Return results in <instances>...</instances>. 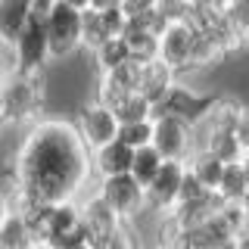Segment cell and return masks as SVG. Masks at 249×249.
I'll return each instance as SVG.
<instances>
[{
    "label": "cell",
    "instance_id": "277c9868",
    "mask_svg": "<svg viewBox=\"0 0 249 249\" xmlns=\"http://www.w3.org/2000/svg\"><path fill=\"white\" fill-rule=\"evenodd\" d=\"M47 44H50V59H66L81 47V13L66 3H53L44 19Z\"/></svg>",
    "mask_w": 249,
    "mask_h": 249
},
{
    "label": "cell",
    "instance_id": "9c48e42d",
    "mask_svg": "<svg viewBox=\"0 0 249 249\" xmlns=\"http://www.w3.org/2000/svg\"><path fill=\"white\" fill-rule=\"evenodd\" d=\"M184 162H162V168L156 171V178L143 187L146 193V209L165 215L178 206V193H181V181H184Z\"/></svg>",
    "mask_w": 249,
    "mask_h": 249
},
{
    "label": "cell",
    "instance_id": "8fae6325",
    "mask_svg": "<svg viewBox=\"0 0 249 249\" xmlns=\"http://www.w3.org/2000/svg\"><path fill=\"white\" fill-rule=\"evenodd\" d=\"M78 212H81V224H84V233H88V243L90 246H97L100 240H106L109 233H115L124 224L122 218L97 196V193L78 202Z\"/></svg>",
    "mask_w": 249,
    "mask_h": 249
},
{
    "label": "cell",
    "instance_id": "ba28073f",
    "mask_svg": "<svg viewBox=\"0 0 249 249\" xmlns=\"http://www.w3.org/2000/svg\"><path fill=\"white\" fill-rule=\"evenodd\" d=\"M193 37H196L193 22H168L159 31V56L156 59L165 62L175 75L187 72L193 59Z\"/></svg>",
    "mask_w": 249,
    "mask_h": 249
},
{
    "label": "cell",
    "instance_id": "836d02e7",
    "mask_svg": "<svg viewBox=\"0 0 249 249\" xmlns=\"http://www.w3.org/2000/svg\"><path fill=\"white\" fill-rule=\"evenodd\" d=\"M35 249H50V246H35Z\"/></svg>",
    "mask_w": 249,
    "mask_h": 249
},
{
    "label": "cell",
    "instance_id": "5b68a950",
    "mask_svg": "<svg viewBox=\"0 0 249 249\" xmlns=\"http://www.w3.org/2000/svg\"><path fill=\"white\" fill-rule=\"evenodd\" d=\"M97 196L103 199L122 221H131V218H137L140 212H146V193L131 175L103 178V181L97 184Z\"/></svg>",
    "mask_w": 249,
    "mask_h": 249
},
{
    "label": "cell",
    "instance_id": "83f0119b",
    "mask_svg": "<svg viewBox=\"0 0 249 249\" xmlns=\"http://www.w3.org/2000/svg\"><path fill=\"white\" fill-rule=\"evenodd\" d=\"M112 6H122V0H90V10H112Z\"/></svg>",
    "mask_w": 249,
    "mask_h": 249
},
{
    "label": "cell",
    "instance_id": "4fadbf2b",
    "mask_svg": "<svg viewBox=\"0 0 249 249\" xmlns=\"http://www.w3.org/2000/svg\"><path fill=\"white\" fill-rule=\"evenodd\" d=\"M137 66H140V72H137V93H140V97H146L156 106L162 97H165V90L178 81V75L171 72L165 62H159V59L137 62Z\"/></svg>",
    "mask_w": 249,
    "mask_h": 249
},
{
    "label": "cell",
    "instance_id": "2e32d148",
    "mask_svg": "<svg viewBox=\"0 0 249 249\" xmlns=\"http://www.w3.org/2000/svg\"><path fill=\"white\" fill-rule=\"evenodd\" d=\"M187 171H190L193 178L199 181L202 190H209V193H215V187L218 181H221V171H224V162H218L212 153H206V150H196L190 156V159L184 162Z\"/></svg>",
    "mask_w": 249,
    "mask_h": 249
},
{
    "label": "cell",
    "instance_id": "cb8c5ba5",
    "mask_svg": "<svg viewBox=\"0 0 249 249\" xmlns=\"http://www.w3.org/2000/svg\"><path fill=\"white\" fill-rule=\"evenodd\" d=\"M103 41H109V35H106V25H103V19H100V13L84 10L81 13V47L97 50Z\"/></svg>",
    "mask_w": 249,
    "mask_h": 249
},
{
    "label": "cell",
    "instance_id": "7c38bea8",
    "mask_svg": "<svg viewBox=\"0 0 249 249\" xmlns=\"http://www.w3.org/2000/svg\"><path fill=\"white\" fill-rule=\"evenodd\" d=\"M131 159H134V150L124 146L122 140H109L100 150L90 153V171L103 181V178L112 175H128L131 171Z\"/></svg>",
    "mask_w": 249,
    "mask_h": 249
},
{
    "label": "cell",
    "instance_id": "7402d4cb",
    "mask_svg": "<svg viewBox=\"0 0 249 249\" xmlns=\"http://www.w3.org/2000/svg\"><path fill=\"white\" fill-rule=\"evenodd\" d=\"M115 119L119 124H128V122H146L153 119V103L146 97H140V93H131V97H124L119 106H112Z\"/></svg>",
    "mask_w": 249,
    "mask_h": 249
},
{
    "label": "cell",
    "instance_id": "d6986e66",
    "mask_svg": "<svg viewBox=\"0 0 249 249\" xmlns=\"http://www.w3.org/2000/svg\"><path fill=\"white\" fill-rule=\"evenodd\" d=\"M35 246L37 243L19 212H10L0 221V249H35Z\"/></svg>",
    "mask_w": 249,
    "mask_h": 249
},
{
    "label": "cell",
    "instance_id": "44dd1931",
    "mask_svg": "<svg viewBox=\"0 0 249 249\" xmlns=\"http://www.w3.org/2000/svg\"><path fill=\"white\" fill-rule=\"evenodd\" d=\"M162 162H165V159H162L153 146H140V150H134V159H131V171H128V175L134 178L140 187H146L156 178V171L162 168Z\"/></svg>",
    "mask_w": 249,
    "mask_h": 249
},
{
    "label": "cell",
    "instance_id": "7a4b0ae2",
    "mask_svg": "<svg viewBox=\"0 0 249 249\" xmlns=\"http://www.w3.org/2000/svg\"><path fill=\"white\" fill-rule=\"evenodd\" d=\"M0 106H3L6 124H35L41 119L44 106V72L41 75H22L13 72L0 84Z\"/></svg>",
    "mask_w": 249,
    "mask_h": 249
},
{
    "label": "cell",
    "instance_id": "8992f818",
    "mask_svg": "<svg viewBox=\"0 0 249 249\" xmlns=\"http://www.w3.org/2000/svg\"><path fill=\"white\" fill-rule=\"evenodd\" d=\"M13 53H16V72H22V75H41L44 72V66L50 62V44H47L44 19L31 16L28 25L13 41Z\"/></svg>",
    "mask_w": 249,
    "mask_h": 249
},
{
    "label": "cell",
    "instance_id": "1f68e13d",
    "mask_svg": "<svg viewBox=\"0 0 249 249\" xmlns=\"http://www.w3.org/2000/svg\"><path fill=\"white\" fill-rule=\"evenodd\" d=\"M6 215H10V209H6V202H3V196H0V221H3Z\"/></svg>",
    "mask_w": 249,
    "mask_h": 249
},
{
    "label": "cell",
    "instance_id": "52a82bcc",
    "mask_svg": "<svg viewBox=\"0 0 249 249\" xmlns=\"http://www.w3.org/2000/svg\"><path fill=\"white\" fill-rule=\"evenodd\" d=\"M72 124H75L78 137H81V143L88 146L90 153L100 150L109 140H115V134H119V119H115V112L109 106L97 103V100H90V103H84L78 109Z\"/></svg>",
    "mask_w": 249,
    "mask_h": 249
},
{
    "label": "cell",
    "instance_id": "6da1fadb",
    "mask_svg": "<svg viewBox=\"0 0 249 249\" xmlns=\"http://www.w3.org/2000/svg\"><path fill=\"white\" fill-rule=\"evenodd\" d=\"M22 181L16 212L25 215L35 206L78 202L90 181V150L81 143L75 124L62 119H37L25 131L13 159Z\"/></svg>",
    "mask_w": 249,
    "mask_h": 249
},
{
    "label": "cell",
    "instance_id": "4dcf8cb0",
    "mask_svg": "<svg viewBox=\"0 0 249 249\" xmlns=\"http://www.w3.org/2000/svg\"><path fill=\"white\" fill-rule=\"evenodd\" d=\"M240 209H243V240H249V199Z\"/></svg>",
    "mask_w": 249,
    "mask_h": 249
},
{
    "label": "cell",
    "instance_id": "4316f807",
    "mask_svg": "<svg viewBox=\"0 0 249 249\" xmlns=\"http://www.w3.org/2000/svg\"><path fill=\"white\" fill-rule=\"evenodd\" d=\"M90 249H137L134 243V237H131V231H124V224L115 233H109L106 240H100L97 246H90Z\"/></svg>",
    "mask_w": 249,
    "mask_h": 249
},
{
    "label": "cell",
    "instance_id": "f546056e",
    "mask_svg": "<svg viewBox=\"0 0 249 249\" xmlns=\"http://www.w3.org/2000/svg\"><path fill=\"white\" fill-rule=\"evenodd\" d=\"M240 168H243V184H246V199H249V153H243V159H240Z\"/></svg>",
    "mask_w": 249,
    "mask_h": 249
},
{
    "label": "cell",
    "instance_id": "603a6c76",
    "mask_svg": "<svg viewBox=\"0 0 249 249\" xmlns=\"http://www.w3.org/2000/svg\"><path fill=\"white\" fill-rule=\"evenodd\" d=\"M221 19L246 44V37H249V0H231L228 6H221Z\"/></svg>",
    "mask_w": 249,
    "mask_h": 249
},
{
    "label": "cell",
    "instance_id": "484cf974",
    "mask_svg": "<svg viewBox=\"0 0 249 249\" xmlns=\"http://www.w3.org/2000/svg\"><path fill=\"white\" fill-rule=\"evenodd\" d=\"M231 131H233V137H237V143L243 146V153H249V103H240Z\"/></svg>",
    "mask_w": 249,
    "mask_h": 249
},
{
    "label": "cell",
    "instance_id": "3957f363",
    "mask_svg": "<svg viewBox=\"0 0 249 249\" xmlns=\"http://www.w3.org/2000/svg\"><path fill=\"white\" fill-rule=\"evenodd\" d=\"M150 146L165 162H187L196 153L193 143V124L175 115H153V140Z\"/></svg>",
    "mask_w": 249,
    "mask_h": 249
},
{
    "label": "cell",
    "instance_id": "30bf717a",
    "mask_svg": "<svg viewBox=\"0 0 249 249\" xmlns=\"http://www.w3.org/2000/svg\"><path fill=\"white\" fill-rule=\"evenodd\" d=\"M215 97H199L196 90H190L187 84L175 81L171 88L165 90V97L153 106V115H175V119H184V122H199L202 112L209 109Z\"/></svg>",
    "mask_w": 249,
    "mask_h": 249
},
{
    "label": "cell",
    "instance_id": "9a60e30c",
    "mask_svg": "<svg viewBox=\"0 0 249 249\" xmlns=\"http://www.w3.org/2000/svg\"><path fill=\"white\" fill-rule=\"evenodd\" d=\"M122 41L128 47L131 62H150L159 56V35L150 28H137V25H124Z\"/></svg>",
    "mask_w": 249,
    "mask_h": 249
},
{
    "label": "cell",
    "instance_id": "e0dca14e",
    "mask_svg": "<svg viewBox=\"0 0 249 249\" xmlns=\"http://www.w3.org/2000/svg\"><path fill=\"white\" fill-rule=\"evenodd\" d=\"M215 196L221 206H243L246 202V184H243V168L240 162H228L221 171V181L215 187Z\"/></svg>",
    "mask_w": 249,
    "mask_h": 249
},
{
    "label": "cell",
    "instance_id": "ac0fdd59",
    "mask_svg": "<svg viewBox=\"0 0 249 249\" xmlns=\"http://www.w3.org/2000/svg\"><path fill=\"white\" fill-rule=\"evenodd\" d=\"M199 150L212 153L218 162H240L243 159V146L237 143V137H233L231 128H221V131H212V134H206V140L199 143Z\"/></svg>",
    "mask_w": 249,
    "mask_h": 249
},
{
    "label": "cell",
    "instance_id": "d4e9b609",
    "mask_svg": "<svg viewBox=\"0 0 249 249\" xmlns=\"http://www.w3.org/2000/svg\"><path fill=\"white\" fill-rule=\"evenodd\" d=\"M115 140H122V143H124V146H131V150L150 146V140H153V119L119 124V134H115Z\"/></svg>",
    "mask_w": 249,
    "mask_h": 249
},
{
    "label": "cell",
    "instance_id": "e575fe53",
    "mask_svg": "<svg viewBox=\"0 0 249 249\" xmlns=\"http://www.w3.org/2000/svg\"><path fill=\"white\" fill-rule=\"evenodd\" d=\"M246 44H249V37H246Z\"/></svg>",
    "mask_w": 249,
    "mask_h": 249
},
{
    "label": "cell",
    "instance_id": "d6a6232c",
    "mask_svg": "<svg viewBox=\"0 0 249 249\" xmlns=\"http://www.w3.org/2000/svg\"><path fill=\"white\" fill-rule=\"evenodd\" d=\"M3 128H6V115H3V106H0V134H3Z\"/></svg>",
    "mask_w": 249,
    "mask_h": 249
},
{
    "label": "cell",
    "instance_id": "f1b7e54d",
    "mask_svg": "<svg viewBox=\"0 0 249 249\" xmlns=\"http://www.w3.org/2000/svg\"><path fill=\"white\" fill-rule=\"evenodd\" d=\"M59 3H66V6H72V10H78V13H84V10H90V0H59Z\"/></svg>",
    "mask_w": 249,
    "mask_h": 249
},
{
    "label": "cell",
    "instance_id": "ffe728a7",
    "mask_svg": "<svg viewBox=\"0 0 249 249\" xmlns=\"http://www.w3.org/2000/svg\"><path fill=\"white\" fill-rule=\"evenodd\" d=\"M90 53H93V66L100 69V75H106V72H112V69L124 66V62H131L128 47H124L122 37H109V41H103L97 50H90Z\"/></svg>",
    "mask_w": 249,
    "mask_h": 249
},
{
    "label": "cell",
    "instance_id": "5bb4252c",
    "mask_svg": "<svg viewBox=\"0 0 249 249\" xmlns=\"http://www.w3.org/2000/svg\"><path fill=\"white\" fill-rule=\"evenodd\" d=\"M31 19V0H0V44H13Z\"/></svg>",
    "mask_w": 249,
    "mask_h": 249
}]
</instances>
